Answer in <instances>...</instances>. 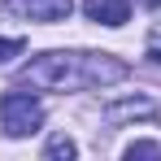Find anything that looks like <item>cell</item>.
I'll return each instance as SVG.
<instances>
[{
    "label": "cell",
    "mask_w": 161,
    "mask_h": 161,
    "mask_svg": "<svg viewBox=\"0 0 161 161\" xmlns=\"http://www.w3.org/2000/svg\"><path fill=\"white\" fill-rule=\"evenodd\" d=\"M18 79L31 83V87H57V92H65V87H87V65H83V53H44L31 65H22Z\"/></svg>",
    "instance_id": "1"
},
{
    "label": "cell",
    "mask_w": 161,
    "mask_h": 161,
    "mask_svg": "<svg viewBox=\"0 0 161 161\" xmlns=\"http://www.w3.org/2000/svg\"><path fill=\"white\" fill-rule=\"evenodd\" d=\"M39 122H44V105L35 96H26V92H4L0 96V126H4V135L22 139V135L39 131Z\"/></svg>",
    "instance_id": "2"
},
{
    "label": "cell",
    "mask_w": 161,
    "mask_h": 161,
    "mask_svg": "<svg viewBox=\"0 0 161 161\" xmlns=\"http://www.w3.org/2000/svg\"><path fill=\"white\" fill-rule=\"evenodd\" d=\"M83 13L100 26H122L131 18V4L126 0H83Z\"/></svg>",
    "instance_id": "3"
},
{
    "label": "cell",
    "mask_w": 161,
    "mask_h": 161,
    "mask_svg": "<svg viewBox=\"0 0 161 161\" xmlns=\"http://www.w3.org/2000/svg\"><path fill=\"white\" fill-rule=\"evenodd\" d=\"M161 109H157V100H144V96H135V100H113V105L105 109V122H131V118H157Z\"/></svg>",
    "instance_id": "4"
},
{
    "label": "cell",
    "mask_w": 161,
    "mask_h": 161,
    "mask_svg": "<svg viewBox=\"0 0 161 161\" xmlns=\"http://www.w3.org/2000/svg\"><path fill=\"white\" fill-rule=\"evenodd\" d=\"M22 9L35 22H65L70 9H74V0H22Z\"/></svg>",
    "instance_id": "5"
},
{
    "label": "cell",
    "mask_w": 161,
    "mask_h": 161,
    "mask_svg": "<svg viewBox=\"0 0 161 161\" xmlns=\"http://www.w3.org/2000/svg\"><path fill=\"white\" fill-rule=\"evenodd\" d=\"M74 153H79V148H74V139H70V135H53V139H48V144H44V157H65V161H70V157H74Z\"/></svg>",
    "instance_id": "6"
},
{
    "label": "cell",
    "mask_w": 161,
    "mask_h": 161,
    "mask_svg": "<svg viewBox=\"0 0 161 161\" xmlns=\"http://www.w3.org/2000/svg\"><path fill=\"white\" fill-rule=\"evenodd\" d=\"M157 153H161V144H153V139H139V144H131V148H126V157H157Z\"/></svg>",
    "instance_id": "7"
},
{
    "label": "cell",
    "mask_w": 161,
    "mask_h": 161,
    "mask_svg": "<svg viewBox=\"0 0 161 161\" xmlns=\"http://www.w3.org/2000/svg\"><path fill=\"white\" fill-rule=\"evenodd\" d=\"M22 48H26L22 39H0V65H4V61H13V57L22 53Z\"/></svg>",
    "instance_id": "8"
},
{
    "label": "cell",
    "mask_w": 161,
    "mask_h": 161,
    "mask_svg": "<svg viewBox=\"0 0 161 161\" xmlns=\"http://www.w3.org/2000/svg\"><path fill=\"white\" fill-rule=\"evenodd\" d=\"M153 61H157V65H161V44H157V48H153Z\"/></svg>",
    "instance_id": "9"
},
{
    "label": "cell",
    "mask_w": 161,
    "mask_h": 161,
    "mask_svg": "<svg viewBox=\"0 0 161 161\" xmlns=\"http://www.w3.org/2000/svg\"><path fill=\"white\" fill-rule=\"evenodd\" d=\"M153 4H161V0H153Z\"/></svg>",
    "instance_id": "10"
}]
</instances>
